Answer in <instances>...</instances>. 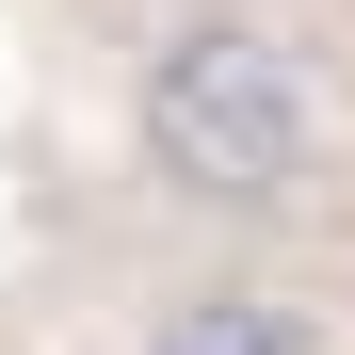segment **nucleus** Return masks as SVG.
Wrapping results in <instances>:
<instances>
[{
	"label": "nucleus",
	"instance_id": "nucleus-1",
	"mask_svg": "<svg viewBox=\"0 0 355 355\" xmlns=\"http://www.w3.org/2000/svg\"><path fill=\"white\" fill-rule=\"evenodd\" d=\"M113 178L178 259H307V226L355 210V0H130Z\"/></svg>",
	"mask_w": 355,
	"mask_h": 355
},
{
	"label": "nucleus",
	"instance_id": "nucleus-2",
	"mask_svg": "<svg viewBox=\"0 0 355 355\" xmlns=\"http://www.w3.org/2000/svg\"><path fill=\"white\" fill-rule=\"evenodd\" d=\"M130 355H339V307L307 291V259H178L146 275Z\"/></svg>",
	"mask_w": 355,
	"mask_h": 355
}]
</instances>
